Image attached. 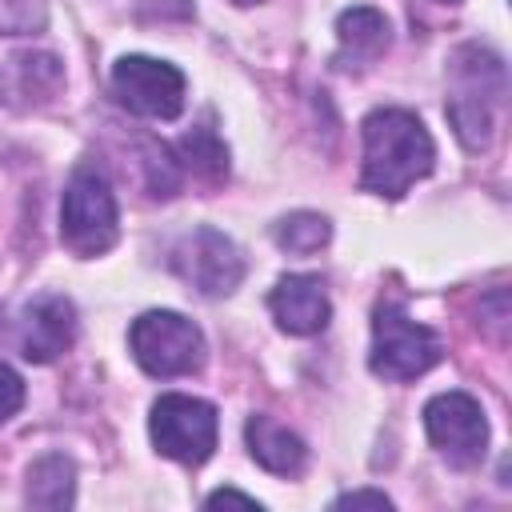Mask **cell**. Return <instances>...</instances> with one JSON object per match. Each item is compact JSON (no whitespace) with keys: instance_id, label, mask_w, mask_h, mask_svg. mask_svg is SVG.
I'll return each instance as SVG.
<instances>
[{"instance_id":"1","label":"cell","mask_w":512,"mask_h":512,"mask_svg":"<svg viewBox=\"0 0 512 512\" xmlns=\"http://www.w3.org/2000/svg\"><path fill=\"white\" fill-rule=\"evenodd\" d=\"M360 136H364V172H360L364 192L400 200L436 164V144L420 124V116L408 108L368 112Z\"/></svg>"},{"instance_id":"2","label":"cell","mask_w":512,"mask_h":512,"mask_svg":"<svg viewBox=\"0 0 512 512\" xmlns=\"http://www.w3.org/2000/svg\"><path fill=\"white\" fill-rule=\"evenodd\" d=\"M508 96V76L500 56H492L480 44H464L452 56V92H448V120L452 132L468 152H480L492 144L496 112Z\"/></svg>"},{"instance_id":"3","label":"cell","mask_w":512,"mask_h":512,"mask_svg":"<svg viewBox=\"0 0 512 512\" xmlns=\"http://www.w3.org/2000/svg\"><path fill=\"white\" fill-rule=\"evenodd\" d=\"M120 236V216H116V196L108 176L84 160L72 168L60 200V240L76 256H104Z\"/></svg>"},{"instance_id":"4","label":"cell","mask_w":512,"mask_h":512,"mask_svg":"<svg viewBox=\"0 0 512 512\" xmlns=\"http://www.w3.org/2000/svg\"><path fill=\"white\" fill-rule=\"evenodd\" d=\"M444 344L428 324H416L400 300H380L372 312L368 368L384 380H416L440 360Z\"/></svg>"},{"instance_id":"5","label":"cell","mask_w":512,"mask_h":512,"mask_svg":"<svg viewBox=\"0 0 512 512\" xmlns=\"http://www.w3.org/2000/svg\"><path fill=\"white\" fill-rule=\"evenodd\" d=\"M128 348L148 376H192L204 364V332L180 312H144L128 328Z\"/></svg>"},{"instance_id":"6","label":"cell","mask_w":512,"mask_h":512,"mask_svg":"<svg viewBox=\"0 0 512 512\" xmlns=\"http://www.w3.org/2000/svg\"><path fill=\"white\" fill-rule=\"evenodd\" d=\"M148 432H152V444L160 456L176 460V464H204L216 448V432H220V420H216V408L200 396H184V392H168L152 404V420H148Z\"/></svg>"},{"instance_id":"7","label":"cell","mask_w":512,"mask_h":512,"mask_svg":"<svg viewBox=\"0 0 512 512\" xmlns=\"http://www.w3.org/2000/svg\"><path fill=\"white\" fill-rule=\"evenodd\" d=\"M184 72L168 60L152 56H120L112 64V92L116 100L148 120H176L184 108Z\"/></svg>"},{"instance_id":"8","label":"cell","mask_w":512,"mask_h":512,"mask_svg":"<svg viewBox=\"0 0 512 512\" xmlns=\"http://www.w3.org/2000/svg\"><path fill=\"white\" fill-rule=\"evenodd\" d=\"M424 432L452 468H476L488 452V420L468 392H440L424 404Z\"/></svg>"},{"instance_id":"9","label":"cell","mask_w":512,"mask_h":512,"mask_svg":"<svg viewBox=\"0 0 512 512\" xmlns=\"http://www.w3.org/2000/svg\"><path fill=\"white\" fill-rule=\"evenodd\" d=\"M172 268L200 292V296H228L240 288L244 280V256L236 248L232 236H224L220 228H196L192 236H184L172 252Z\"/></svg>"},{"instance_id":"10","label":"cell","mask_w":512,"mask_h":512,"mask_svg":"<svg viewBox=\"0 0 512 512\" xmlns=\"http://www.w3.org/2000/svg\"><path fill=\"white\" fill-rule=\"evenodd\" d=\"M76 340V308L60 292H40L28 300L20 316V356L32 364H48L60 352H68Z\"/></svg>"},{"instance_id":"11","label":"cell","mask_w":512,"mask_h":512,"mask_svg":"<svg viewBox=\"0 0 512 512\" xmlns=\"http://www.w3.org/2000/svg\"><path fill=\"white\" fill-rule=\"evenodd\" d=\"M268 308H272L280 332H288V336H316L328 328V316H332L324 280L308 276V272L280 276L276 288L268 292Z\"/></svg>"},{"instance_id":"12","label":"cell","mask_w":512,"mask_h":512,"mask_svg":"<svg viewBox=\"0 0 512 512\" xmlns=\"http://www.w3.org/2000/svg\"><path fill=\"white\" fill-rule=\"evenodd\" d=\"M64 84V64L52 52H12L0 64V100L8 108H40Z\"/></svg>"},{"instance_id":"13","label":"cell","mask_w":512,"mask_h":512,"mask_svg":"<svg viewBox=\"0 0 512 512\" xmlns=\"http://www.w3.org/2000/svg\"><path fill=\"white\" fill-rule=\"evenodd\" d=\"M336 68L344 72H364L372 68L384 52H388V40H392V28L384 20V12L368 8V4H356L348 12H340L336 20Z\"/></svg>"},{"instance_id":"14","label":"cell","mask_w":512,"mask_h":512,"mask_svg":"<svg viewBox=\"0 0 512 512\" xmlns=\"http://www.w3.org/2000/svg\"><path fill=\"white\" fill-rule=\"evenodd\" d=\"M244 440H248L252 460H256L260 468L276 472V476H296V472L304 468V460H308L304 440H300L296 432H288L280 420L264 416V412H260V416H248Z\"/></svg>"},{"instance_id":"15","label":"cell","mask_w":512,"mask_h":512,"mask_svg":"<svg viewBox=\"0 0 512 512\" xmlns=\"http://www.w3.org/2000/svg\"><path fill=\"white\" fill-rule=\"evenodd\" d=\"M24 500L32 508H68L76 500V464L64 452H48L28 468Z\"/></svg>"},{"instance_id":"16","label":"cell","mask_w":512,"mask_h":512,"mask_svg":"<svg viewBox=\"0 0 512 512\" xmlns=\"http://www.w3.org/2000/svg\"><path fill=\"white\" fill-rule=\"evenodd\" d=\"M176 160H180V172H192L204 184H220L228 176V148H224V140L208 124H200V128L180 136Z\"/></svg>"},{"instance_id":"17","label":"cell","mask_w":512,"mask_h":512,"mask_svg":"<svg viewBox=\"0 0 512 512\" xmlns=\"http://www.w3.org/2000/svg\"><path fill=\"white\" fill-rule=\"evenodd\" d=\"M272 236H276V244H280L284 252L308 256V252H320V248L332 240V224H328V216H320V212H292V216L276 220Z\"/></svg>"},{"instance_id":"18","label":"cell","mask_w":512,"mask_h":512,"mask_svg":"<svg viewBox=\"0 0 512 512\" xmlns=\"http://www.w3.org/2000/svg\"><path fill=\"white\" fill-rule=\"evenodd\" d=\"M48 24L44 0H0V32L8 36H36Z\"/></svg>"},{"instance_id":"19","label":"cell","mask_w":512,"mask_h":512,"mask_svg":"<svg viewBox=\"0 0 512 512\" xmlns=\"http://www.w3.org/2000/svg\"><path fill=\"white\" fill-rule=\"evenodd\" d=\"M24 408V380L0 360V424Z\"/></svg>"},{"instance_id":"20","label":"cell","mask_w":512,"mask_h":512,"mask_svg":"<svg viewBox=\"0 0 512 512\" xmlns=\"http://www.w3.org/2000/svg\"><path fill=\"white\" fill-rule=\"evenodd\" d=\"M332 504H336V508H344V504H372V508H388L392 500H388L384 492H372V488H356V492H344V496H336Z\"/></svg>"},{"instance_id":"21","label":"cell","mask_w":512,"mask_h":512,"mask_svg":"<svg viewBox=\"0 0 512 512\" xmlns=\"http://www.w3.org/2000/svg\"><path fill=\"white\" fill-rule=\"evenodd\" d=\"M204 504H208V508H220V504H244V508H260V504H256V496L236 492V488H220V492H212Z\"/></svg>"},{"instance_id":"22","label":"cell","mask_w":512,"mask_h":512,"mask_svg":"<svg viewBox=\"0 0 512 512\" xmlns=\"http://www.w3.org/2000/svg\"><path fill=\"white\" fill-rule=\"evenodd\" d=\"M236 4H240V8H248V4H256V0H236Z\"/></svg>"},{"instance_id":"23","label":"cell","mask_w":512,"mask_h":512,"mask_svg":"<svg viewBox=\"0 0 512 512\" xmlns=\"http://www.w3.org/2000/svg\"><path fill=\"white\" fill-rule=\"evenodd\" d=\"M444 4H456V0H444Z\"/></svg>"}]
</instances>
